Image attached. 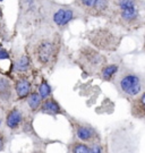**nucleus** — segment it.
Returning a JSON list of instances; mask_svg holds the SVG:
<instances>
[{"instance_id": "f257e3e1", "label": "nucleus", "mask_w": 145, "mask_h": 153, "mask_svg": "<svg viewBox=\"0 0 145 153\" xmlns=\"http://www.w3.org/2000/svg\"><path fill=\"white\" fill-rule=\"evenodd\" d=\"M109 13L113 23L128 32L145 26V2L143 0H112Z\"/></svg>"}, {"instance_id": "f03ea898", "label": "nucleus", "mask_w": 145, "mask_h": 153, "mask_svg": "<svg viewBox=\"0 0 145 153\" xmlns=\"http://www.w3.org/2000/svg\"><path fill=\"white\" fill-rule=\"evenodd\" d=\"M113 84L121 97L132 101L145 90V74L127 66H121Z\"/></svg>"}, {"instance_id": "7ed1b4c3", "label": "nucleus", "mask_w": 145, "mask_h": 153, "mask_svg": "<svg viewBox=\"0 0 145 153\" xmlns=\"http://www.w3.org/2000/svg\"><path fill=\"white\" fill-rule=\"evenodd\" d=\"M92 47L100 51L115 52L121 44L123 35L109 27H99L87 34Z\"/></svg>"}, {"instance_id": "20e7f679", "label": "nucleus", "mask_w": 145, "mask_h": 153, "mask_svg": "<svg viewBox=\"0 0 145 153\" xmlns=\"http://www.w3.org/2000/svg\"><path fill=\"white\" fill-rule=\"evenodd\" d=\"M78 62L85 73L94 75L100 74L101 69L108 64V58L94 47L84 45L78 51Z\"/></svg>"}, {"instance_id": "39448f33", "label": "nucleus", "mask_w": 145, "mask_h": 153, "mask_svg": "<svg viewBox=\"0 0 145 153\" xmlns=\"http://www.w3.org/2000/svg\"><path fill=\"white\" fill-rule=\"evenodd\" d=\"M75 134L76 137L83 143H97L101 141V136L99 131L88 124L77 123L75 126Z\"/></svg>"}, {"instance_id": "423d86ee", "label": "nucleus", "mask_w": 145, "mask_h": 153, "mask_svg": "<svg viewBox=\"0 0 145 153\" xmlns=\"http://www.w3.org/2000/svg\"><path fill=\"white\" fill-rule=\"evenodd\" d=\"M54 53V43L49 40H43L38 44L36 48V57L40 64L47 65L52 59Z\"/></svg>"}, {"instance_id": "0eeeda50", "label": "nucleus", "mask_w": 145, "mask_h": 153, "mask_svg": "<svg viewBox=\"0 0 145 153\" xmlns=\"http://www.w3.org/2000/svg\"><path fill=\"white\" fill-rule=\"evenodd\" d=\"M130 114L136 119H145V90L130 101Z\"/></svg>"}, {"instance_id": "6e6552de", "label": "nucleus", "mask_w": 145, "mask_h": 153, "mask_svg": "<svg viewBox=\"0 0 145 153\" xmlns=\"http://www.w3.org/2000/svg\"><path fill=\"white\" fill-rule=\"evenodd\" d=\"M74 18H75V13H74V10L71 8H67V7L57 9V10L54 11V16H52L54 24L58 25V26H65V25H67Z\"/></svg>"}, {"instance_id": "1a4fd4ad", "label": "nucleus", "mask_w": 145, "mask_h": 153, "mask_svg": "<svg viewBox=\"0 0 145 153\" xmlns=\"http://www.w3.org/2000/svg\"><path fill=\"white\" fill-rule=\"evenodd\" d=\"M120 67H121V65H119L117 62H111V64L108 62L107 65L101 69L99 76L104 82H113L117 74L120 71Z\"/></svg>"}, {"instance_id": "9d476101", "label": "nucleus", "mask_w": 145, "mask_h": 153, "mask_svg": "<svg viewBox=\"0 0 145 153\" xmlns=\"http://www.w3.org/2000/svg\"><path fill=\"white\" fill-rule=\"evenodd\" d=\"M32 85L27 78H21L15 84V92H16L18 99H25L31 95Z\"/></svg>"}, {"instance_id": "9b49d317", "label": "nucleus", "mask_w": 145, "mask_h": 153, "mask_svg": "<svg viewBox=\"0 0 145 153\" xmlns=\"http://www.w3.org/2000/svg\"><path fill=\"white\" fill-rule=\"evenodd\" d=\"M22 119H23V115H22L21 110L16 108L11 109L6 117V125L9 129H16L21 125Z\"/></svg>"}, {"instance_id": "f8f14e48", "label": "nucleus", "mask_w": 145, "mask_h": 153, "mask_svg": "<svg viewBox=\"0 0 145 153\" xmlns=\"http://www.w3.org/2000/svg\"><path fill=\"white\" fill-rule=\"evenodd\" d=\"M41 112L51 116L59 115V114H61V107L54 99L49 98L47 100H44V102L41 105Z\"/></svg>"}, {"instance_id": "ddd939ff", "label": "nucleus", "mask_w": 145, "mask_h": 153, "mask_svg": "<svg viewBox=\"0 0 145 153\" xmlns=\"http://www.w3.org/2000/svg\"><path fill=\"white\" fill-rule=\"evenodd\" d=\"M0 99L4 101H9L11 99L10 82L5 77H0Z\"/></svg>"}, {"instance_id": "4468645a", "label": "nucleus", "mask_w": 145, "mask_h": 153, "mask_svg": "<svg viewBox=\"0 0 145 153\" xmlns=\"http://www.w3.org/2000/svg\"><path fill=\"white\" fill-rule=\"evenodd\" d=\"M27 103L28 107L31 108L32 111H36V110L41 109V105H42V98L41 95L39 94V92H32L31 95L27 98Z\"/></svg>"}, {"instance_id": "2eb2a0df", "label": "nucleus", "mask_w": 145, "mask_h": 153, "mask_svg": "<svg viewBox=\"0 0 145 153\" xmlns=\"http://www.w3.org/2000/svg\"><path fill=\"white\" fill-rule=\"evenodd\" d=\"M30 66H31V60H30L28 56L23 55L15 62V71H17V73H25V71L30 69Z\"/></svg>"}, {"instance_id": "dca6fc26", "label": "nucleus", "mask_w": 145, "mask_h": 153, "mask_svg": "<svg viewBox=\"0 0 145 153\" xmlns=\"http://www.w3.org/2000/svg\"><path fill=\"white\" fill-rule=\"evenodd\" d=\"M51 86L49 85V83L47 81H42L40 86H39V94L41 95L42 100H47L49 97L51 95Z\"/></svg>"}, {"instance_id": "f3484780", "label": "nucleus", "mask_w": 145, "mask_h": 153, "mask_svg": "<svg viewBox=\"0 0 145 153\" xmlns=\"http://www.w3.org/2000/svg\"><path fill=\"white\" fill-rule=\"evenodd\" d=\"M73 153H91V145H87L83 142H77L73 145Z\"/></svg>"}, {"instance_id": "a211bd4d", "label": "nucleus", "mask_w": 145, "mask_h": 153, "mask_svg": "<svg viewBox=\"0 0 145 153\" xmlns=\"http://www.w3.org/2000/svg\"><path fill=\"white\" fill-rule=\"evenodd\" d=\"M81 1V4L85 8H87V9H93V7H94V5H95V2H97V0H80Z\"/></svg>"}, {"instance_id": "6ab92c4d", "label": "nucleus", "mask_w": 145, "mask_h": 153, "mask_svg": "<svg viewBox=\"0 0 145 153\" xmlns=\"http://www.w3.org/2000/svg\"><path fill=\"white\" fill-rule=\"evenodd\" d=\"M7 59H9V53L0 45V60H7Z\"/></svg>"}, {"instance_id": "aec40b11", "label": "nucleus", "mask_w": 145, "mask_h": 153, "mask_svg": "<svg viewBox=\"0 0 145 153\" xmlns=\"http://www.w3.org/2000/svg\"><path fill=\"white\" fill-rule=\"evenodd\" d=\"M4 146H5V137L2 134H0V151L4 149Z\"/></svg>"}, {"instance_id": "412c9836", "label": "nucleus", "mask_w": 145, "mask_h": 153, "mask_svg": "<svg viewBox=\"0 0 145 153\" xmlns=\"http://www.w3.org/2000/svg\"><path fill=\"white\" fill-rule=\"evenodd\" d=\"M143 50L145 51V34H144V41H143Z\"/></svg>"}, {"instance_id": "4be33fe9", "label": "nucleus", "mask_w": 145, "mask_h": 153, "mask_svg": "<svg viewBox=\"0 0 145 153\" xmlns=\"http://www.w3.org/2000/svg\"><path fill=\"white\" fill-rule=\"evenodd\" d=\"M0 125H1V119H0Z\"/></svg>"}, {"instance_id": "5701e85b", "label": "nucleus", "mask_w": 145, "mask_h": 153, "mask_svg": "<svg viewBox=\"0 0 145 153\" xmlns=\"http://www.w3.org/2000/svg\"><path fill=\"white\" fill-rule=\"evenodd\" d=\"M0 15H1V11H0Z\"/></svg>"}, {"instance_id": "b1692460", "label": "nucleus", "mask_w": 145, "mask_h": 153, "mask_svg": "<svg viewBox=\"0 0 145 153\" xmlns=\"http://www.w3.org/2000/svg\"><path fill=\"white\" fill-rule=\"evenodd\" d=\"M0 1H2V0H0Z\"/></svg>"}, {"instance_id": "393cba45", "label": "nucleus", "mask_w": 145, "mask_h": 153, "mask_svg": "<svg viewBox=\"0 0 145 153\" xmlns=\"http://www.w3.org/2000/svg\"><path fill=\"white\" fill-rule=\"evenodd\" d=\"M144 121H145V119H144Z\"/></svg>"}]
</instances>
